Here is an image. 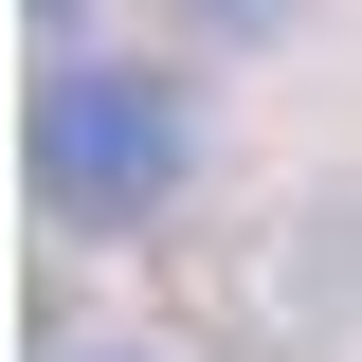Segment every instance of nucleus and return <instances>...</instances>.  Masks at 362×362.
Returning <instances> with one entry per match:
<instances>
[{"label":"nucleus","mask_w":362,"mask_h":362,"mask_svg":"<svg viewBox=\"0 0 362 362\" xmlns=\"http://www.w3.org/2000/svg\"><path fill=\"white\" fill-rule=\"evenodd\" d=\"M37 199H54L73 235L181 199V90L127 73V54H54V73H37Z\"/></svg>","instance_id":"f257e3e1"}]
</instances>
